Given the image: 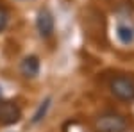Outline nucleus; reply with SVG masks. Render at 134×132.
I'll return each instance as SVG.
<instances>
[{"mask_svg":"<svg viewBox=\"0 0 134 132\" xmlns=\"http://www.w3.org/2000/svg\"><path fill=\"white\" fill-rule=\"evenodd\" d=\"M116 34H118V39L122 41L124 45H129V43H132V41H134V31L131 29V27L120 25L118 31H116Z\"/></svg>","mask_w":134,"mask_h":132,"instance_id":"obj_6","label":"nucleus"},{"mask_svg":"<svg viewBox=\"0 0 134 132\" xmlns=\"http://www.w3.org/2000/svg\"><path fill=\"white\" fill-rule=\"evenodd\" d=\"M20 118H21V111L14 102H11V100L0 102V123L14 125V123L20 122Z\"/></svg>","mask_w":134,"mask_h":132,"instance_id":"obj_3","label":"nucleus"},{"mask_svg":"<svg viewBox=\"0 0 134 132\" xmlns=\"http://www.w3.org/2000/svg\"><path fill=\"white\" fill-rule=\"evenodd\" d=\"M36 29H38V32H40V36H41L43 39L50 38L52 34H54V16H52V13L47 9V7H43V9L38 13Z\"/></svg>","mask_w":134,"mask_h":132,"instance_id":"obj_4","label":"nucleus"},{"mask_svg":"<svg viewBox=\"0 0 134 132\" xmlns=\"http://www.w3.org/2000/svg\"><path fill=\"white\" fill-rule=\"evenodd\" d=\"M48 107H50V98H47V100L38 107V111L34 112V116H32V123L41 122L43 118H45V114H47V111H48Z\"/></svg>","mask_w":134,"mask_h":132,"instance_id":"obj_7","label":"nucleus"},{"mask_svg":"<svg viewBox=\"0 0 134 132\" xmlns=\"http://www.w3.org/2000/svg\"><path fill=\"white\" fill-rule=\"evenodd\" d=\"M111 93L118 100L132 102L134 100V81L129 77H114L111 81Z\"/></svg>","mask_w":134,"mask_h":132,"instance_id":"obj_2","label":"nucleus"},{"mask_svg":"<svg viewBox=\"0 0 134 132\" xmlns=\"http://www.w3.org/2000/svg\"><path fill=\"white\" fill-rule=\"evenodd\" d=\"M7 20H9V13H7V9H5V7H2V5H0V32L5 29Z\"/></svg>","mask_w":134,"mask_h":132,"instance_id":"obj_8","label":"nucleus"},{"mask_svg":"<svg viewBox=\"0 0 134 132\" xmlns=\"http://www.w3.org/2000/svg\"><path fill=\"white\" fill-rule=\"evenodd\" d=\"M20 71H21V75L27 77V79L36 77L40 73V59L36 55H27L20 64Z\"/></svg>","mask_w":134,"mask_h":132,"instance_id":"obj_5","label":"nucleus"},{"mask_svg":"<svg viewBox=\"0 0 134 132\" xmlns=\"http://www.w3.org/2000/svg\"><path fill=\"white\" fill-rule=\"evenodd\" d=\"M95 129H97V132H125L127 130V120L122 114L105 112L97 118Z\"/></svg>","mask_w":134,"mask_h":132,"instance_id":"obj_1","label":"nucleus"}]
</instances>
